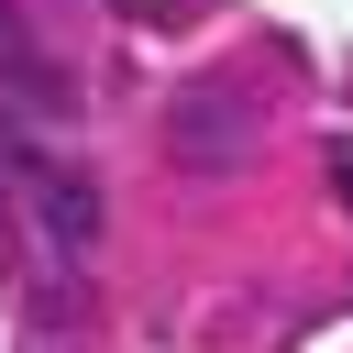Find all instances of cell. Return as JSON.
<instances>
[{"label":"cell","instance_id":"3957f363","mask_svg":"<svg viewBox=\"0 0 353 353\" xmlns=\"http://www.w3.org/2000/svg\"><path fill=\"white\" fill-rule=\"evenodd\" d=\"M22 176H33V154H22V132L0 121V188H22Z\"/></svg>","mask_w":353,"mask_h":353},{"label":"cell","instance_id":"6da1fadb","mask_svg":"<svg viewBox=\"0 0 353 353\" xmlns=\"http://www.w3.org/2000/svg\"><path fill=\"white\" fill-rule=\"evenodd\" d=\"M165 154H188L199 176H221V165L254 154V110H243L232 88H176V99H165Z\"/></svg>","mask_w":353,"mask_h":353},{"label":"cell","instance_id":"5b68a950","mask_svg":"<svg viewBox=\"0 0 353 353\" xmlns=\"http://www.w3.org/2000/svg\"><path fill=\"white\" fill-rule=\"evenodd\" d=\"M0 44H11V11H0Z\"/></svg>","mask_w":353,"mask_h":353},{"label":"cell","instance_id":"8992f818","mask_svg":"<svg viewBox=\"0 0 353 353\" xmlns=\"http://www.w3.org/2000/svg\"><path fill=\"white\" fill-rule=\"evenodd\" d=\"M176 11H188V0H176Z\"/></svg>","mask_w":353,"mask_h":353},{"label":"cell","instance_id":"7a4b0ae2","mask_svg":"<svg viewBox=\"0 0 353 353\" xmlns=\"http://www.w3.org/2000/svg\"><path fill=\"white\" fill-rule=\"evenodd\" d=\"M22 199H33L44 254H88V243H99V188H88L77 165H33V176H22Z\"/></svg>","mask_w":353,"mask_h":353},{"label":"cell","instance_id":"277c9868","mask_svg":"<svg viewBox=\"0 0 353 353\" xmlns=\"http://www.w3.org/2000/svg\"><path fill=\"white\" fill-rule=\"evenodd\" d=\"M331 188H342V210H353V143H331Z\"/></svg>","mask_w":353,"mask_h":353}]
</instances>
